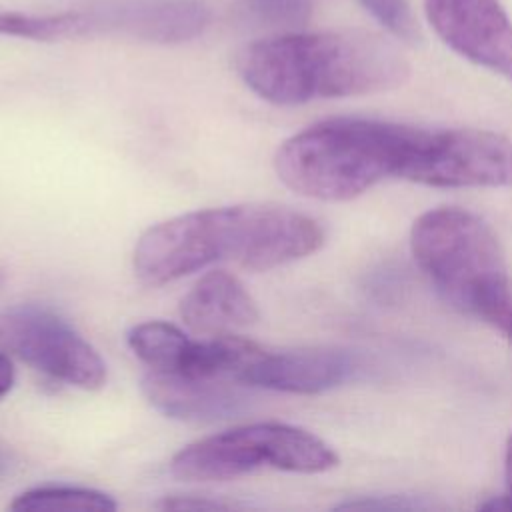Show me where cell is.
Returning a JSON list of instances; mask_svg holds the SVG:
<instances>
[{"label":"cell","mask_w":512,"mask_h":512,"mask_svg":"<svg viewBox=\"0 0 512 512\" xmlns=\"http://www.w3.org/2000/svg\"><path fill=\"white\" fill-rule=\"evenodd\" d=\"M400 178L434 188L512 186V138L478 128L428 130Z\"/></svg>","instance_id":"52a82bcc"},{"label":"cell","mask_w":512,"mask_h":512,"mask_svg":"<svg viewBox=\"0 0 512 512\" xmlns=\"http://www.w3.org/2000/svg\"><path fill=\"white\" fill-rule=\"evenodd\" d=\"M126 342L150 370L200 376L202 340L188 338L170 322L148 320L134 324L126 334Z\"/></svg>","instance_id":"4fadbf2b"},{"label":"cell","mask_w":512,"mask_h":512,"mask_svg":"<svg viewBox=\"0 0 512 512\" xmlns=\"http://www.w3.org/2000/svg\"><path fill=\"white\" fill-rule=\"evenodd\" d=\"M156 508L162 510H230L234 508L232 502L212 500L206 496H166L162 498Z\"/></svg>","instance_id":"ac0fdd59"},{"label":"cell","mask_w":512,"mask_h":512,"mask_svg":"<svg viewBox=\"0 0 512 512\" xmlns=\"http://www.w3.org/2000/svg\"><path fill=\"white\" fill-rule=\"evenodd\" d=\"M486 322L492 324L498 332H502L512 342V282L504 298L500 300V304L494 308V312L488 316Z\"/></svg>","instance_id":"d6986e66"},{"label":"cell","mask_w":512,"mask_h":512,"mask_svg":"<svg viewBox=\"0 0 512 512\" xmlns=\"http://www.w3.org/2000/svg\"><path fill=\"white\" fill-rule=\"evenodd\" d=\"M318 474L338 466V454L320 436L284 422H254L200 438L170 460V474L188 482L234 480L256 468Z\"/></svg>","instance_id":"5b68a950"},{"label":"cell","mask_w":512,"mask_h":512,"mask_svg":"<svg viewBox=\"0 0 512 512\" xmlns=\"http://www.w3.org/2000/svg\"><path fill=\"white\" fill-rule=\"evenodd\" d=\"M504 472H506V496L512 500V436L508 438L506 444V458H504Z\"/></svg>","instance_id":"44dd1931"},{"label":"cell","mask_w":512,"mask_h":512,"mask_svg":"<svg viewBox=\"0 0 512 512\" xmlns=\"http://www.w3.org/2000/svg\"><path fill=\"white\" fill-rule=\"evenodd\" d=\"M410 250L450 306L482 320H488L510 286L496 234L464 208L440 206L420 214L410 230Z\"/></svg>","instance_id":"277c9868"},{"label":"cell","mask_w":512,"mask_h":512,"mask_svg":"<svg viewBox=\"0 0 512 512\" xmlns=\"http://www.w3.org/2000/svg\"><path fill=\"white\" fill-rule=\"evenodd\" d=\"M358 372V360L340 348L266 350L258 346L236 380L248 388L288 394H320L342 386Z\"/></svg>","instance_id":"9c48e42d"},{"label":"cell","mask_w":512,"mask_h":512,"mask_svg":"<svg viewBox=\"0 0 512 512\" xmlns=\"http://www.w3.org/2000/svg\"><path fill=\"white\" fill-rule=\"evenodd\" d=\"M90 34L118 32L154 44H180L204 32L210 8L202 0H120L90 10Z\"/></svg>","instance_id":"8fae6325"},{"label":"cell","mask_w":512,"mask_h":512,"mask_svg":"<svg viewBox=\"0 0 512 512\" xmlns=\"http://www.w3.org/2000/svg\"><path fill=\"white\" fill-rule=\"evenodd\" d=\"M336 508H360V510H420L430 508L428 504H422L418 500H410L406 496H374V498H360V500H348L338 504Z\"/></svg>","instance_id":"e0dca14e"},{"label":"cell","mask_w":512,"mask_h":512,"mask_svg":"<svg viewBox=\"0 0 512 512\" xmlns=\"http://www.w3.org/2000/svg\"><path fill=\"white\" fill-rule=\"evenodd\" d=\"M180 318L196 334L220 336L258 322V304L242 280L210 270L180 300Z\"/></svg>","instance_id":"7c38bea8"},{"label":"cell","mask_w":512,"mask_h":512,"mask_svg":"<svg viewBox=\"0 0 512 512\" xmlns=\"http://www.w3.org/2000/svg\"><path fill=\"white\" fill-rule=\"evenodd\" d=\"M362 6L396 38L416 42L420 38L406 0H360Z\"/></svg>","instance_id":"2e32d148"},{"label":"cell","mask_w":512,"mask_h":512,"mask_svg":"<svg viewBox=\"0 0 512 512\" xmlns=\"http://www.w3.org/2000/svg\"><path fill=\"white\" fill-rule=\"evenodd\" d=\"M0 344L34 370L76 386L100 390L106 364L98 350L46 306L18 304L0 314Z\"/></svg>","instance_id":"8992f818"},{"label":"cell","mask_w":512,"mask_h":512,"mask_svg":"<svg viewBox=\"0 0 512 512\" xmlns=\"http://www.w3.org/2000/svg\"><path fill=\"white\" fill-rule=\"evenodd\" d=\"M12 468V454L6 450V446L0 444V480L10 472Z\"/></svg>","instance_id":"7402d4cb"},{"label":"cell","mask_w":512,"mask_h":512,"mask_svg":"<svg viewBox=\"0 0 512 512\" xmlns=\"http://www.w3.org/2000/svg\"><path fill=\"white\" fill-rule=\"evenodd\" d=\"M426 132L374 118H328L284 140L274 170L284 186L306 198L344 202L384 178H400Z\"/></svg>","instance_id":"3957f363"},{"label":"cell","mask_w":512,"mask_h":512,"mask_svg":"<svg viewBox=\"0 0 512 512\" xmlns=\"http://www.w3.org/2000/svg\"><path fill=\"white\" fill-rule=\"evenodd\" d=\"M150 406L168 418L210 424L236 418L250 410L248 386L226 376H186L150 370L142 378Z\"/></svg>","instance_id":"30bf717a"},{"label":"cell","mask_w":512,"mask_h":512,"mask_svg":"<svg viewBox=\"0 0 512 512\" xmlns=\"http://www.w3.org/2000/svg\"><path fill=\"white\" fill-rule=\"evenodd\" d=\"M14 378L16 374L10 358L4 352H0V398L10 392V388L14 386Z\"/></svg>","instance_id":"ffe728a7"},{"label":"cell","mask_w":512,"mask_h":512,"mask_svg":"<svg viewBox=\"0 0 512 512\" xmlns=\"http://www.w3.org/2000/svg\"><path fill=\"white\" fill-rule=\"evenodd\" d=\"M0 34L36 42L90 36V18L88 12L78 10L56 14H30L0 8Z\"/></svg>","instance_id":"5bb4252c"},{"label":"cell","mask_w":512,"mask_h":512,"mask_svg":"<svg viewBox=\"0 0 512 512\" xmlns=\"http://www.w3.org/2000/svg\"><path fill=\"white\" fill-rule=\"evenodd\" d=\"M424 12L448 48L512 82V20L500 0H424Z\"/></svg>","instance_id":"ba28073f"},{"label":"cell","mask_w":512,"mask_h":512,"mask_svg":"<svg viewBox=\"0 0 512 512\" xmlns=\"http://www.w3.org/2000/svg\"><path fill=\"white\" fill-rule=\"evenodd\" d=\"M118 502L96 488L72 484H42L20 492L10 502V510L36 512V510H98L114 512Z\"/></svg>","instance_id":"9a60e30c"},{"label":"cell","mask_w":512,"mask_h":512,"mask_svg":"<svg viewBox=\"0 0 512 512\" xmlns=\"http://www.w3.org/2000/svg\"><path fill=\"white\" fill-rule=\"evenodd\" d=\"M234 66L256 96L278 106L384 92L410 76V64L398 44L368 30L260 38L236 54Z\"/></svg>","instance_id":"7a4b0ae2"},{"label":"cell","mask_w":512,"mask_h":512,"mask_svg":"<svg viewBox=\"0 0 512 512\" xmlns=\"http://www.w3.org/2000/svg\"><path fill=\"white\" fill-rule=\"evenodd\" d=\"M324 228L282 204H236L186 212L150 226L136 242L132 268L146 286H164L212 262L264 272L314 254Z\"/></svg>","instance_id":"6da1fadb"}]
</instances>
